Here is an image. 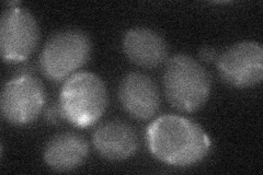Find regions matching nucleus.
Wrapping results in <instances>:
<instances>
[{
    "instance_id": "nucleus-11",
    "label": "nucleus",
    "mask_w": 263,
    "mask_h": 175,
    "mask_svg": "<svg viewBox=\"0 0 263 175\" xmlns=\"http://www.w3.org/2000/svg\"><path fill=\"white\" fill-rule=\"evenodd\" d=\"M89 154L87 139L73 131L57 134L47 141L43 158L49 168L59 171H72L84 163Z\"/></svg>"
},
{
    "instance_id": "nucleus-8",
    "label": "nucleus",
    "mask_w": 263,
    "mask_h": 175,
    "mask_svg": "<svg viewBox=\"0 0 263 175\" xmlns=\"http://www.w3.org/2000/svg\"><path fill=\"white\" fill-rule=\"evenodd\" d=\"M118 95L122 107L136 120L148 121L159 111L158 87L149 76L143 72H129L123 77Z\"/></svg>"
},
{
    "instance_id": "nucleus-3",
    "label": "nucleus",
    "mask_w": 263,
    "mask_h": 175,
    "mask_svg": "<svg viewBox=\"0 0 263 175\" xmlns=\"http://www.w3.org/2000/svg\"><path fill=\"white\" fill-rule=\"evenodd\" d=\"M108 102V89L103 80L93 72L80 71L64 82L59 104L66 121L86 128L102 118Z\"/></svg>"
},
{
    "instance_id": "nucleus-1",
    "label": "nucleus",
    "mask_w": 263,
    "mask_h": 175,
    "mask_svg": "<svg viewBox=\"0 0 263 175\" xmlns=\"http://www.w3.org/2000/svg\"><path fill=\"white\" fill-rule=\"evenodd\" d=\"M151 153L172 166H190L205 159L212 141L199 124L180 115H162L146 129Z\"/></svg>"
},
{
    "instance_id": "nucleus-7",
    "label": "nucleus",
    "mask_w": 263,
    "mask_h": 175,
    "mask_svg": "<svg viewBox=\"0 0 263 175\" xmlns=\"http://www.w3.org/2000/svg\"><path fill=\"white\" fill-rule=\"evenodd\" d=\"M219 77L227 85L245 89L259 85L263 78V48L254 41H241L217 57Z\"/></svg>"
},
{
    "instance_id": "nucleus-4",
    "label": "nucleus",
    "mask_w": 263,
    "mask_h": 175,
    "mask_svg": "<svg viewBox=\"0 0 263 175\" xmlns=\"http://www.w3.org/2000/svg\"><path fill=\"white\" fill-rule=\"evenodd\" d=\"M91 52L92 43L86 32L62 30L46 41L40 54V68L48 80H67L87 64Z\"/></svg>"
},
{
    "instance_id": "nucleus-12",
    "label": "nucleus",
    "mask_w": 263,
    "mask_h": 175,
    "mask_svg": "<svg viewBox=\"0 0 263 175\" xmlns=\"http://www.w3.org/2000/svg\"><path fill=\"white\" fill-rule=\"evenodd\" d=\"M45 118L49 124H54V125L60 124L63 120H65L60 104H55L54 106L49 107L45 113Z\"/></svg>"
},
{
    "instance_id": "nucleus-9",
    "label": "nucleus",
    "mask_w": 263,
    "mask_h": 175,
    "mask_svg": "<svg viewBox=\"0 0 263 175\" xmlns=\"http://www.w3.org/2000/svg\"><path fill=\"white\" fill-rule=\"evenodd\" d=\"M123 51L128 60L138 67L153 69L166 63L169 47L167 41L155 30L134 28L125 33Z\"/></svg>"
},
{
    "instance_id": "nucleus-2",
    "label": "nucleus",
    "mask_w": 263,
    "mask_h": 175,
    "mask_svg": "<svg viewBox=\"0 0 263 175\" xmlns=\"http://www.w3.org/2000/svg\"><path fill=\"white\" fill-rule=\"evenodd\" d=\"M162 85L172 107L192 113L206 103L212 90L210 73L193 57L178 54L167 61Z\"/></svg>"
},
{
    "instance_id": "nucleus-13",
    "label": "nucleus",
    "mask_w": 263,
    "mask_h": 175,
    "mask_svg": "<svg viewBox=\"0 0 263 175\" xmlns=\"http://www.w3.org/2000/svg\"><path fill=\"white\" fill-rule=\"evenodd\" d=\"M218 52L215 48L212 46H203L200 52H199V57L200 60L203 61L204 63H214L217 61L218 57Z\"/></svg>"
},
{
    "instance_id": "nucleus-5",
    "label": "nucleus",
    "mask_w": 263,
    "mask_h": 175,
    "mask_svg": "<svg viewBox=\"0 0 263 175\" xmlns=\"http://www.w3.org/2000/svg\"><path fill=\"white\" fill-rule=\"evenodd\" d=\"M46 99V90L36 77L30 73L18 74L3 88V118L14 126L30 125L42 113Z\"/></svg>"
},
{
    "instance_id": "nucleus-10",
    "label": "nucleus",
    "mask_w": 263,
    "mask_h": 175,
    "mask_svg": "<svg viewBox=\"0 0 263 175\" xmlns=\"http://www.w3.org/2000/svg\"><path fill=\"white\" fill-rule=\"evenodd\" d=\"M96 151L104 159L123 161L133 157L138 149L136 130L123 121H109L98 126L92 135Z\"/></svg>"
},
{
    "instance_id": "nucleus-6",
    "label": "nucleus",
    "mask_w": 263,
    "mask_h": 175,
    "mask_svg": "<svg viewBox=\"0 0 263 175\" xmlns=\"http://www.w3.org/2000/svg\"><path fill=\"white\" fill-rule=\"evenodd\" d=\"M40 41L36 19L28 9L11 6L0 20V53L7 63L27 61L35 51Z\"/></svg>"
}]
</instances>
